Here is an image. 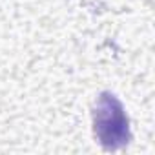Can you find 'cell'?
Segmentation results:
<instances>
[{
  "label": "cell",
  "instance_id": "cell-1",
  "mask_svg": "<svg viewBox=\"0 0 155 155\" xmlns=\"http://www.w3.org/2000/svg\"><path fill=\"white\" fill-rule=\"evenodd\" d=\"M91 120H93V135L106 151L122 150L133 139L124 104L111 91L99 93L91 110Z\"/></svg>",
  "mask_w": 155,
  "mask_h": 155
}]
</instances>
